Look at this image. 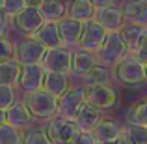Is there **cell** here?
<instances>
[{"label":"cell","mask_w":147,"mask_h":144,"mask_svg":"<svg viewBox=\"0 0 147 144\" xmlns=\"http://www.w3.org/2000/svg\"><path fill=\"white\" fill-rule=\"evenodd\" d=\"M114 77L125 86H142L147 81L145 64L132 53H129L114 68Z\"/></svg>","instance_id":"obj_1"},{"label":"cell","mask_w":147,"mask_h":144,"mask_svg":"<svg viewBox=\"0 0 147 144\" xmlns=\"http://www.w3.org/2000/svg\"><path fill=\"white\" fill-rule=\"evenodd\" d=\"M129 53H130L129 45L125 43L121 32H108L102 47H100L95 54H97L99 64L106 66V68H115Z\"/></svg>","instance_id":"obj_2"},{"label":"cell","mask_w":147,"mask_h":144,"mask_svg":"<svg viewBox=\"0 0 147 144\" xmlns=\"http://www.w3.org/2000/svg\"><path fill=\"white\" fill-rule=\"evenodd\" d=\"M45 133L49 135L52 144H73L80 135V129L75 120H67L63 116H54L45 126Z\"/></svg>","instance_id":"obj_3"},{"label":"cell","mask_w":147,"mask_h":144,"mask_svg":"<svg viewBox=\"0 0 147 144\" xmlns=\"http://www.w3.org/2000/svg\"><path fill=\"white\" fill-rule=\"evenodd\" d=\"M24 103L36 118L52 120L54 116H58V97H54L52 94H49L45 90L26 94Z\"/></svg>","instance_id":"obj_4"},{"label":"cell","mask_w":147,"mask_h":144,"mask_svg":"<svg viewBox=\"0 0 147 144\" xmlns=\"http://www.w3.org/2000/svg\"><path fill=\"white\" fill-rule=\"evenodd\" d=\"M88 88L86 86H71L58 99V114L67 120H76L80 109L86 103Z\"/></svg>","instance_id":"obj_5"},{"label":"cell","mask_w":147,"mask_h":144,"mask_svg":"<svg viewBox=\"0 0 147 144\" xmlns=\"http://www.w3.org/2000/svg\"><path fill=\"white\" fill-rule=\"evenodd\" d=\"M45 54H47L45 45H41L34 36H28L17 45V54H15V58H17L22 66H28V64H41Z\"/></svg>","instance_id":"obj_6"},{"label":"cell","mask_w":147,"mask_h":144,"mask_svg":"<svg viewBox=\"0 0 147 144\" xmlns=\"http://www.w3.org/2000/svg\"><path fill=\"white\" fill-rule=\"evenodd\" d=\"M71 60H73V51H69V47L61 45V47H56V49H49L41 64L45 66L47 71L69 73L71 75Z\"/></svg>","instance_id":"obj_7"},{"label":"cell","mask_w":147,"mask_h":144,"mask_svg":"<svg viewBox=\"0 0 147 144\" xmlns=\"http://www.w3.org/2000/svg\"><path fill=\"white\" fill-rule=\"evenodd\" d=\"M45 77H47V69H45L43 64H28V66H22L19 86H21L26 94H32V92L43 90V86H45Z\"/></svg>","instance_id":"obj_8"},{"label":"cell","mask_w":147,"mask_h":144,"mask_svg":"<svg viewBox=\"0 0 147 144\" xmlns=\"http://www.w3.org/2000/svg\"><path fill=\"white\" fill-rule=\"evenodd\" d=\"M106 36H108V32L104 30V26L100 25L97 19H93V21L84 25V34H82V41H80V49L90 51V53H97V51L102 47Z\"/></svg>","instance_id":"obj_9"},{"label":"cell","mask_w":147,"mask_h":144,"mask_svg":"<svg viewBox=\"0 0 147 144\" xmlns=\"http://www.w3.org/2000/svg\"><path fill=\"white\" fill-rule=\"evenodd\" d=\"M13 23L22 34L34 36V34L43 26L45 19H43V15H41V11L37 10V8H24L17 17H13Z\"/></svg>","instance_id":"obj_10"},{"label":"cell","mask_w":147,"mask_h":144,"mask_svg":"<svg viewBox=\"0 0 147 144\" xmlns=\"http://www.w3.org/2000/svg\"><path fill=\"white\" fill-rule=\"evenodd\" d=\"M84 25L86 23H80L76 19L63 17L58 23V30H60V38H61V45L65 47H73V45H80L82 41V34H84Z\"/></svg>","instance_id":"obj_11"},{"label":"cell","mask_w":147,"mask_h":144,"mask_svg":"<svg viewBox=\"0 0 147 144\" xmlns=\"http://www.w3.org/2000/svg\"><path fill=\"white\" fill-rule=\"evenodd\" d=\"M86 101L93 107H97L100 112L112 109L115 103H117V94H115L114 88H110L108 84L104 86H93V88H88V96Z\"/></svg>","instance_id":"obj_12"},{"label":"cell","mask_w":147,"mask_h":144,"mask_svg":"<svg viewBox=\"0 0 147 144\" xmlns=\"http://www.w3.org/2000/svg\"><path fill=\"white\" fill-rule=\"evenodd\" d=\"M95 19L104 26L106 32H121L125 28V13H123V8L117 6H110V8H102L97 10Z\"/></svg>","instance_id":"obj_13"},{"label":"cell","mask_w":147,"mask_h":144,"mask_svg":"<svg viewBox=\"0 0 147 144\" xmlns=\"http://www.w3.org/2000/svg\"><path fill=\"white\" fill-rule=\"evenodd\" d=\"M97 64H99V60H97V54H95V53H90V51L78 49V51H75V53H73L71 75L86 77Z\"/></svg>","instance_id":"obj_14"},{"label":"cell","mask_w":147,"mask_h":144,"mask_svg":"<svg viewBox=\"0 0 147 144\" xmlns=\"http://www.w3.org/2000/svg\"><path fill=\"white\" fill-rule=\"evenodd\" d=\"M34 114L30 112V109L26 107L24 101H15L9 109H7V124L17 129H30L32 126Z\"/></svg>","instance_id":"obj_15"},{"label":"cell","mask_w":147,"mask_h":144,"mask_svg":"<svg viewBox=\"0 0 147 144\" xmlns=\"http://www.w3.org/2000/svg\"><path fill=\"white\" fill-rule=\"evenodd\" d=\"M123 13H125L129 25L147 28V4L144 0H125Z\"/></svg>","instance_id":"obj_16"},{"label":"cell","mask_w":147,"mask_h":144,"mask_svg":"<svg viewBox=\"0 0 147 144\" xmlns=\"http://www.w3.org/2000/svg\"><path fill=\"white\" fill-rule=\"evenodd\" d=\"M100 120H102L100 111L86 101L84 107L80 109V112H78V116H76L75 122H76V126H78V129L82 131V133H93L95 127L100 124Z\"/></svg>","instance_id":"obj_17"},{"label":"cell","mask_w":147,"mask_h":144,"mask_svg":"<svg viewBox=\"0 0 147 144\" xmlns=\"http://www.w3.org/2000/svg\"><path fill=\"white\" fill-rule=\"evenodd\" d=\"M37 41L41 45H45V49H56V47H61V38H60V30H58V23H50V21H45L43 26L34 34Z\"/></svg>","instance_id":"obj_18"},{"label":"cell","mask_w":147,"mask_h":144,"mask_svg":"<svg viewBox=\"0 0 147 144\" xmlns=\"http://www.w3.org/2000/svg\"><path fill=\"white\" fill-rule=\"evenodd\" d=\"M69 73H56V71H47V77H45V86L43 90L52 94L54 97L60 99L65 92L69 90Z\"/></svg>","instance_id":"obj_19"},{"label":"cell","mask_w":147,"mask_h":144,"mask_svg":"<svg viewBox=\"0 0 147 144\" xmlns=\"http://www.w3.org/2000/svg\"><path fill=\"white\" fill-rule=\"evenodd\" d=\"M67 15L80 23H90L97 15V8L91 4V0H73L67 8Z\"/></svg>","instance_id":"obj_20"},{"label":"cell","mask_w":147,"mask_h":144,"mask_svg":"<svg viewBox=\"0 0 147 144\" xmlns=\"http://www.w3.org/2000/svg\"><path fill=\"white\" fill-rule=\"evenodd\" d=\"M21 71H22V64L17 58L0 62V84L17 86L19 81H21Z\"/></svg>","instance_id":"obj_21"},{"label":"cell","mask_w":147,"mask_h":144,"mask_svg":"<svg viewBox=\"0 0 147 144\" xmlns=\"http://www.w3.org/2000/svg\"><path fill=\"white\" fill-rule=\"evenodd\" d=\"M39 11L45 21H50V23H60L63 17H67V8L61 0H45L43 6L39 8Z\"/></svg>","instance_id":"obj_22"},{"label":"cell","mask_w":147,"mask_h":144,"mask_svg":"<svg viewBox=\"0 0 147 144\" xmlns=\"http://www.w3.org/2000/svg\"><path fill=\"white\" fill-rule=\"evenodd\" d=\"M119 133H121V127H119L117 122H114V120H100V124L97 127H95L93 135L97 137L99 142H115L119 137Z\"/></svg>","instance_id":"obj_23"},{"label":"cell","mask_w":147,"mask_h":144,"mask_svg":"<svg viewBox=\"0 0 147 144\" xmlns=\"http://www.w3.org/2000/svg\"><path fill=\"white\" fill-rule=\"evenodd\" d=\"M110 81V68L102 64H97L86 77H84V86L93 88V86H104Z\"/></svg>","instance_id":"obj_24"},{"label":"cell","mask_w":147,"mask_h":144,"mask_svg":"<svg viewBox=\"0 0 147 144\" xmlns=\"http://www.w3.org/2000/svg\"><path fill=\"white\" fill-rule=\"evenodd\" d=\"M127 126H147V114H145V101L129 107V111L125 112Z\"/></svg>","instance_id":"obj_25"},{"label":"cell","mask_w":147,"mask_h":144,"mask_svg":"<svg viewBox=\"0 0 147 144\" xmlns=\"http://www.w3.org/2000/svg\"><path fill=\"white\" fill-rule=\"evenodd\" d=\"M142 34H144V28H142V26H134V25H127L125 28L121 30V36H123V40H125V43L129 45L130 53H134V49L138 47V43H140V40H142Z\"/></svg>","instance_id":"obj_26"},{"label":"cell","mask_w":147,"mask_h":144,"mask_svg":"<svg viewBox=\"0 0 147 144\" xmlns=\"http://www.w3.org/2000/svg\"><path fill=\"white\" fill-rule=\"evenodd\" d=\"M22 144H52L45 129H26L22 133Z\"/></svg>","instance_id":"obj_27"},{"label":"cell","mask_w":147,"mask_h":144,"mask_svg":"<svg viewBox=\"0 0 147 144\" xmlns=\"http://www.w3.org/2000/svg\"><path fill=\"white\" fill-rule=\"evenodd\" d=\"M0 8L6 15L17 17L22 10L26 8V0H0Z\"/></svg>","instance_id":"obj_28"},{"label":"cell","mask_w":147,"mask_h":144,"mask_svg":"<svg viewBox=\"0 0 147 144\" xmlns=\"http://www.w3.org/2000/svg\"><path fill=\"white\" fill-rule=\"evenodd\" d=\"M15 90L13 86H6V84H0V109L7 111L11 105L15 103Z\"/></svg>","instance_id":"obj_29"},{"label":"cell","mask_w":147,"mask_h":144,"mask_svg":"<svg viewBox=\"0 0 147 144\" xmlns=\"http://www.w3.org/2000/svg\"><path fill=\"white\" fill-rule=\"evenodd\" d=\"M15 54H17L15 45L7 38H2V41H0V62L11 60V58H15Z\"/></svg>","instance_id":"obj_30"},{"label":"cell","mask_w":147,"mask_h":144,"mask_svg":"<svg viewBox=\"0 0 147 144\" xmlns=\"http://www.w3.org/2000/svg\"><path fill=\"white\" fill-rule=\"evenodd\" d=\"M136 144H147V126H127Z\"/></svg>","instance_id":"obj_31"},{"label":"cell","mask_w":147,"mask_h":144,"mask_svg":"<svg viewBox=\"0 0 147 144\" xmlns=\"http://www.w3.org/2000/svg\"><path fill=\"white\" fill-rule=\"evenodd\" d=\"M134 56H138L142 62H147V28H144V34H142V40H140V43H138V47L134 49Z\"/></svg>","instance_id":"obj_32"},{"label":"cell","mask_w":147,"mask_h":144,"mask_svg":"<svg viewBox=\"0 0 147 144\" xmlns=\"http://www.w3.org/2000/svg\"><path fill=\"white\" fill-rule=\"evenodd\" d=\"M73 144H99V141L93 133H82V131H80V135L76 137V141Z\"/></svg>","instance_id":"obj_33"},{"label":"cell","mask_w":147,"mask_h":144,"mask_svg":"<svg viewBox=\"0 0 147 144\" xmlns=\"http://www.w3.org/2000/svg\"><path fill=\"white\" fill-rule=\"evenodd\" d=\"M115 144H136L134 142V139L130 137V133H129V129H121V133H119V137H117V141H115Z\"/></svg>","instance_id":"obj_34"},{"label":"cell","mask_w":147,"mask_h":144,"mask_svg":"<svg viewBox=\"0 0 147 144\" xmlns=\"http://www.w3.org/2000/svg\"><path fill=\"white\" fill-rule=\"evenodd\" d=\"M7 25H9V15H6L2 11V26H0V36L2 38L7 36Z\"/></svg>","instance_id":"obj_35"},{"label":"cell","mask_w":147,"mask_h":144,"mask_svg":"<svg viewBox=\"0 0 147 144\" xmlns=\"http://www.w3.org/2000/svg\"><path fill=\"white\" fill-rule=\"evenodd\" d=\"M114 2H115V0H91V4H93L97 10H102V8H110V6H114Z\"/></svg>","instance_id":"obj_36"},{"label":"cell","mask_w":147,"mask_h":144,"mask_svg":"<svg viewBox=\"0 0 147 144\" xmlns=\"http://www.w3.org/2000/svg\"><path fill=\"white\" fill-rule=\"evenodd\" d=\"M45 0H26V8H37L39 10L41 6H43Z\"/></svg>","instance_id":"obj_37"},{"label":"cell","mask_w":147,"mask_h":144,"mask_svg":"<svg viewBox=\"0 0 147 144\" xmlns=\"http://www.w3.org/2000/svg\"><path fill=\"white\" fill-rule=\"evenodd\" d=\"M99 144H115V142H99Z\"/></svg>","instance_id":"obj_38"},{"label":"cell","mask_w":147,"mask_h":144,"mask_svg":"<svg viewBox=\"0 0 147 144\" xmlns=\"http://www.w3.org/2000/svg\"><path fill=\"white\" fill-rule=\"evenodd\" d=\"M145 114H147V99H145Z\"/></svg>","instance_id":"obj_39"},{"label":"cell","mask_w":147,"mask_h":144,"mask_svg":"<svg viewBox=\"0 0 147 144\" xmlns=\"http://www.w3.org/2000/svg\"><path fill=\"white\" fill-rule=\"evenodd\" d=\"M145 71H147V62H145Z\"/></svg>","instance_id":"obj_40"},{"label":"cell","mask_w":147,"mask_h":144,"mask_svg":"<svg viewBox=\"0 0 147 144\" xmlns=\"http://www.w3.org/2000/svg\"><path fill=\"white\" fill-rule=\"evenodd\" d=\"M144 2H145V4H147V0H144Z\"/></svg>","instance_id":"obj_41"}]
</instances>
